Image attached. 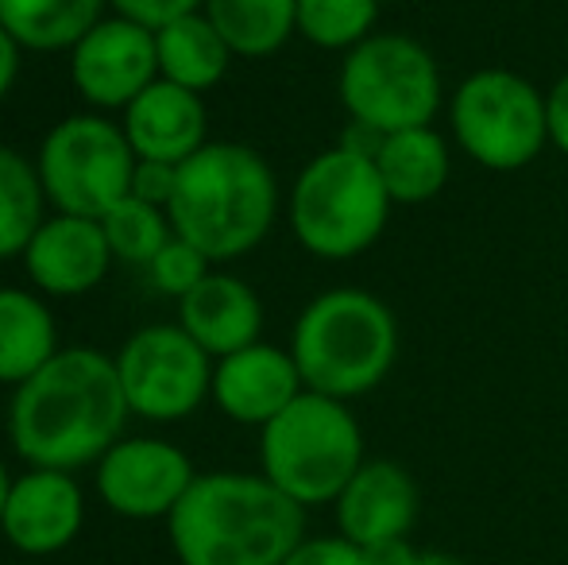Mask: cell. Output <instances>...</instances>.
Segmentation results:
<instances>
[{"label": "cell", "mask_w": 568, "mask_h": 565, "mask_svg": "<svg viewBox=\"0 0 568 565\" xmlns=\"http://www.w3.org/2000/svg\"><path fill=\"white\" fill-rule=\"evenodd\" d=\"M179 325L213 361H221L260 341L263 302L240 275L210 272L179 302Z\"/></svg>", "instance_id": "ac0fdd59"}, {"label": "cell", "mask_w": 568, "mask_h": 565, "mask_svg": "<svg viewBox=\"0 0 568 565\" xmlns=\"http://www.w3.org/2000/svg\"><path fill=\"white\" fill-rule=\"evenodd\" d=\"M16 565H28V562H16Z\"/></svg>", "instance_id": "8d00e7d4"}, {"label": "cell", "mask_w": 568, "mask_h": 565, "mask_svg": "<svg viewBox=\"0 0 568 565\" xmlns=\"http://www.w3.org/2000/svg\"><path fill=\"white\" fill-rule=\"evenodd\" d=\"M418 565H468V562H460V558H456V554L426 551V554H418Z\"/></svg>", "instance_id": "836d02e7"}, {"label": "cell", "mask_w": 568, "mask_h": 565, "mask_svg": "<svg viewBox=\"0 0 568 565\" xmlns=\"http://www.w3.org/2000/svg\"><path fill=\"white\" fill-rule=\"evenodd\" d=\"M20 51L23 47L0 28V101H4L8 90L16 85V74H20Z\"/></svg>", "instance_id": "d6a6232c"}, {"label": "cell", "mask_w": 568, "mask_h": 565, "mask_svg": "<svg viewBox=\"0 0 568 565\" xmlns=\"http://www.w3.org/2000/svg\"><path fill=\"white\" fill-rule=\"evenodd\" d=\"M202 12L236 59H267L298 36V0H205Z\"/></svg>", "instance_id": "603a6c76"}, {"label": "cell", "mask_w": 568, "mask_h": 565, "mask_svg": "<svg viewBox=\"0 0 568 565\" xmlns=\"http://www.w3.org/2000/svg\"><path fill=\"white\" fill-rule=\"evenodd\" d=\"M337 535L359 551L406 538L418 519V484L398 461L375 457L356 468L333 504Z\"/></svg>", "instance_id": "2e32d148"}, {"label": "cell", "mask_w": 568, "mask_h": 565, "mask_svg": "<svg viewBox=\"0 0 568 565\" xmlns=\"http://www.w3.org/2000/svg\"><path fill=\"white\" fill-rule=\"evenodd\" d=\"M101 229H105L113 256L140 268H148L159 256V249L174 236L171 218H166L163 205H151L135 194L120 198L113 210L101 218Z\"/></svg>", "instance_id": "484cf974"}, {"label": "cell", "mask_w": 568, "mask_h": 565, "mask_svg": "<svg viewBox=\"0 0 568 565\" xmlns=\"http://www.w3.org/2000/svg\"><path fill=\"white\" fill-rule=\"evenodd\" d=\"M453 140L484 171H523L549 143L546 93L518 70L484 67L449 98Z\"/></svg>", "instance_id": "ba28073f"}, {"label": "cell", "mask_w": 568, "mask_h": 565, "mask_svg": "<svg viewBox=\"0 0 568 565\" xmlns=\"http://www.w3.org/2000/svg\"><path fill=\"white\" fill-rule=\"evenodd\" d=\"M367 565H418V551L410 546V538H395V543H379L372 551H364Z\"/></svg>", "instance_id": "1f68e13d"}, {"label": "cell", "mask_w": 568, "mask_h": 565, "mask_svg": "<svg viewBox=\"0 0 568 565\" xmlns=\"http://www.w3.org/2000/svg\"><path fill=\"white\" fill-rule=\"evenodd\" d=\"M59 353V322L39 294L0 286V384L20 387Z\"/></svg>", "instance_id": "ffe728a7"}, {"label": "cell", "mask_w": 568, "mask_h": 565, "mask_svg": "<svg viewBox=\"0 0 568 565\" xmlns=\"http://www.w3.org/2000/svg\"><path fill=\"white\" fill-rule=\"evenodd\" d=\"M70 82L85 105L124 113L151 82H159L155 31L124 16H105L70 47Z\"/></svg>", "instance_id": "7c38bea8"}, {"label": "cell", "mask_w": 568, "mask_h": 565, "mask_svg": "<svg viewBox=\"0 0 568 565\" xmlns=\"http://www.w3.org/2000/svg\"><path fill=\"white\" fill-rule=\"evenodd\" d=\"M109 0H0V28L23 51H70L105 20Z\"/></svg>", "instance_id": "7402d4cb"}, {"label": "cell", "mask_w": 568, "mask_h": 565, "mask_svg": "<svg viewBox=\"0 0 568 565\" xmlns=\"http://www.w3.org/2000/svg\"><path fill=\"white\" fill-rule=\"evenodd\" d=\"M375 171L395 205H426L445 190L453 171L449 143L434 124L403 129L372 143Z\"/></svg>", "instance_id": "d6986e66"}, {"label": "cell", "mask_w": 568, "mask_h": 565, "mask_svg": "<svg viewBox=\"0 0 568 565\" xmlns=\"http://www.w3.org/2000/svg\"><path fill=\"white\" fill-rule=\"evenodd\" d=\"M337 98L367 140L422 129L442 113V67L414 36L375 31L341 59Z\"/></svg>", "instance_id": "52a82bcc"}, {"label": "cell", "mask_w": 568, "mask_h": 565, "mask_svg": "<svg viewBox=\"0 0 568 565\" xmlns=\"http://www.w3.org/2000/svg\"><path fill=\"white\" fill-rule=\"evenodd\" d=\"M387 186L367 143L344 140L329 151H317L298 171L286 198L291 233L310 256L344 264L379 244L390 221Z\"/></svg>", "instance_id": "5b68a950"}, {"label": "cell", "mask_w": 568, "mask_h": 565, "mask_svg": "<svg viewBox=\"0 0 568 565\" xmlns=\"http://www.w3.org/2000/svg\"><path fill=\"white\" fill-rule=\"evenodd\" d=\"M174 236L194 244L210 264L255 252L278 218V179L247 143L210 140L179 167L166 205Z\"/></svg>", "instance_id": "3957f363"}, {"label": "cell", "mask_w": 568, "mask_h": 565, "mask_svg": "<svg viewBox=\"0 0 568 565\" xmlns=\"http://www.w3.org/2000/svg\"><path fill=\"white\" fill-rule=\"evenodd\" d=\"M155 51H159V78L182 85V90L205 93L229 74L232 67V47L225 43L213 20L205 12H190L182 20L166 23L155 31Z\"/></svg>", "instance_id": "44dd1931"}, {"label": "cell", "mask_w": 568, "mask_h": 565, "mask_svg": "<svg viewBox=\"0 0 568 565\" xmlns=\"http://www.w3.org/2000/svg\"><path fill=\"white\" fill-rule=\"evenodd\" d=\"M166 538L179 565H283L306 538V507L263 473H197Z\"/></svg>", "instance_id": "7a4b0ae2"}, {"label": "cell", "mask_w": 568, "mask_h": 565, "mask_svg": "<svg viewBox=\"0 0 568 565\" xmlns=\"http://www.w3.org/2000/svg\"><path fill=\"white\" fill-rule=\"evenodd\" d=\"M113 260L116 256L98 218L51 213L23 249V272L43 294L78 299L105 283Z\"/></svg>", "instance_id": "9a60e30c"}, {"label": "cell", "mask_w": 568, "mask_h": 565, "mask_svg": "<svg viewBox=\"0 0 568 565\" xmlns=\"http://www.w3.org/2000/svg\"><path fill=\"white\" fill-rule=\"evenodd\" d=\"M135 151L124 129L101 113H74L39 143L36 171L47 205L74 218H105L120 198L132 194Z\"/></svg>", "instance_id": "9c48e42d"}, {"label": "cell", "mask_w": 568, "mask_h": 565, "mask_svg": "<svg viewBox=\"0 0 568 565\" xmlns=\"http://www.w3.org/2000/svg\"><path fill=\"white\" fill-rule=\"evenodd\" d=\"M546 105H549V143L568 155V70L549 85Z\"/></svg>", "instance_id": "4dcf8cb0"}, {"label": "cell", "mask_w": 568, "mask_h": 565, "mask_svg": "<svg viewBox=\"0 0 568 565\" xmlns=\"http://www.w3.org/2000/svg\"><path fill=\"white\" fill-rule=\"evenodd\" d=\"M283 565H367V558L359 546L348 543V538L322 535V538H302L298 551H294Z\"/></svg>", "instance_id": "f1b7e54d"}, {"label": "cell", "mask_w": 568, "mask_h": 565, "mask_svg": "<svg viewBox=\"0 0 568 565\" xmlns=\"http://www.w3.org/2000/svg\"><path fill=\"white\" fill-rule=\"evenodd\" d=\"M197 481L194 461L166 437H120L113 450L93 465V488L101 504L120 519H171L190 484Z\"/></svg>", "instance_id": "8fae6325"}, {"label": "cell", "mask_w": 568, "mask_h": 565, "mask_svg": "<svg viewBox=\"0 0 568 565\" xmlns=\"http://www.w3.org/2000/svg\"><path fill=\"white\" fill-rule=\"evenodd\" d=\"M379 4H410V0H379Z\"/></svg>", "instance_id": "d590c367"}, {"label": "cell", "mask_w": 568, "mask_h": 565, "mask_svg": "<svg viewBox=\"0 0 568 565\" xmlns=\"http://www.w3.org/2000/svg\"><path fill=\"white\" fill-rule=\"evenodd\" d=\"M213 272V264L202 256V252L194 249V244H186L182 236H171V241L159 249V256L148 264V280L155 291L171 294V299H186L190 291H194L197 283L205 280V275Z\"/></svg>", "instance_id": "4316f807"}, {"label": "cell", "mask_w": 568, "mask_h": 565, "mask_svg": "<svg viewBox=\"0 0 568 565\" xmlns=\"http://www.w3.org/2000/svg\"><path fill=\"white\" fill-rule=\"evenodd\" d=\"M302 392H306V384H302V372L294 364L291 349L267 345V341H255V345L221 356L213 364L210 400L217 403L221 415L240 426L263 430Z\"/></svg>", "instance_id": "5bb4252c"}, {"label": "cell", "mask_w": 568, "mask_h": 565, "mask_svg": "<svg viewBox=\"0 0 568 565\" xmlns=\"http://www.w3.org/2000/svg\"><path fill=\"white\" fill-rule=\"evenodd\" d=\"M291 356L306 392L359 400L390 376L398 361V317L379 294L333 286L302 306L291 333Z\"/></svg>", "instance_id": "277c9868"}, {"label": "cell", "mask_w": 568, "mask_h": 565, "mask_svg": "<svg viewBox=\"0 0 568 565\" xmlns=\"http://www.w3.org/2000/svg\"><path fill=\"white\" fill-rule=\"evenodd\" d=\"M364 461V430L348 403L329 395L302 392L260 430V473L298 507L337 504Z\"/></svg>", "instance_id": "8992f818"}, {"label": "cell", "mask_w": 568, "mask_h": 565, "mask_svg": "<svg viewBox=\"0 0 568 565\" xmlns=\"http://www.w3.org/2000/svg\"><path fill=\"white\" fill-rule=\"evenodd\" d=\"M47 194L31 159L0 143V260L23 256L36 229L47 221Z\"/></svg>", "instance_id": "cb8c5ba5"}, {"label": "cell", "mask_w": 568, "mask_h": 565, "mask_svg": "<svg viewBox=\"0 0 568 565\" xmlns=\"http://www.w3.org/2000/svg\"><path fill=\"white\" fill-rule=\"evenodd\" d=\"M174 179H179V167H166V163H135V174H132V194L143 198L151 205H171V194H174Z\"/></svg>", "instance_id": "f546056e"}, {"label": "cell", "mask_w": 568, "mask_h": 565, "mask_svg": "<svg viewBox=\"0 0 568 565\" xmlns=\"http://www.w3.org/2000/svg\"><path fill=\"white\" fill-rule=\"evenodd\" d=\"M213 364L217 361L179 322L143 325L116 353L128 411L148 423H182L210 400Z\"/></svg>", "instance_id": "30bf717a"}, {"label": "cell", "mask_w": 568, "mask_h": 565, "mask_svg": "<svg viewBox=\"0 0 568 565\" xmlns=\"http://www.w3.org/2000/svg\"><path fill=\"white\" fill-rule=\"evenodd\" d=\"M109 4H113L116 16H124V20L159 31V28H166V23L182 20V16L202 12L205 0H109Z\"/></svg>", "instance_id": "83f0119b"}, {"label": "cell", "mask_w": 568, "mask_h": 565, "mask_svg": "<svg viewBox=\"0 0 568 565\" xmlns=\"http://www.w3.org/2000/svg\"><path fill=\"white\" fill-rule=\"evenodd\" d=\"M128 400L116 356L101 349H59L8 403V442L28 468L78 473L98 465L124 437Z\"/></svg>", "instance_id": "6da1fadb"}, {"label": "cell", "mask_w": 568, "mask_h": 565, "mask_svg": "<svg viewBox=\"0 0 568 565\" xmlns=\"http://www.w3.org/2000/svg\"><path fill=\"white\" fill-rule=\"evenodd\" d=\"M8 488H12V473H8V465L0 461V515H4V504H8Z\"/></svg>", "instance_id": "e575fe53"}, {"label": "cell", "mask_w": 568, "mask_h": 565, "mask_svg": "<svg viewBox=\"0 0 568 565\" xmlns=\"http://www.w3.org/2000/svg\"><path fill=\"white\" fill-rule=\"evenodd\" d=\"M120 129L132 143L135 159L182 167L210 143V109H205L202 93L159 78L124 109Z\"/></svg>", "instance_id": "e0dca14e"}, {"label": "cell", "mask_w": 568, "mask_h": 565, "mask_svg": "<svg viewBox=\"0 0 568 565\" xmlns=\"http://www.w3.org/2000/svg\"><path fill=\"white\" fill-rule=\"evenodd\" d=\"M85 527V492L74 473L59 468H23L12 476L0 535L23 558L62 554Z\"/></svg>", "instance_id": "4fadbf2b"}, {"label": "cell", "mask_w": 568, "mask_h": 565, "mask_svg": "<svg viewBox=\"0 0 568 565\" xmlns=\"http://www.w3.org/2000/svg\"><path fill=\"white\" fill-rule=\"evenodd\" d=\"M379 0H298V36L322 51L348 54L375 36Z\"/></svg>", "instance_id": "d4e9b609"}]
</instances>
